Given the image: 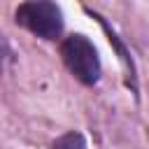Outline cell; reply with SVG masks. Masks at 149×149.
<instances>
[{"mask_svg":"<svg viewBox=\"0 0 149 149\" xmlns=\"http://www.w3.org/2000/svg\"><path fill=\"white\" fill-rule=\"evenodd\" d=\"M2 68H5V44L0 40V74H2Z\"/></svg>","mask_w":149,"mask_h":149,"instance_id":"4","label":"cell"},{"mask_svg":"<svg viewBox=\"0 0 149 149\" xmlns=\"http://www.w3.org/2000/svg\"><path fill=\"white\" fill-rule=\"evenodd\" d=\"M61 56L68 65V70L86 86L98 84L100 79V56L93 47V42L86 35H70L61 44Z\"/></svg>","mask_w":149,"mask_h":149,"instance_id":"1","label":"cell"},{"mask_svg":"<svg viewBox=\"0 0 149 149\" xmlns=\"http://www.w3.org/2000/svg\"><path fill=\"white\" fill-rule=\"evenodd\" d=\"M54 149H86V140L81 133H65L54 142Z\"/></svg>","mask_w":149,"mask_h":149,"instance_id":"3","label":"cell"},{"mask_svg":"<svg viewBox=\"0 0 149 149\" xmlns=\"http://www.w3.org/2000/svg\"><path fill=\"white\" fill-rule=\"evenodd\" d=\"M16 23L42 40H56L63 33V12L56 2L33 0L16 7Z\"/></svg>","mask_w":149,"mask_h":149,"instance_id":"2","label":"cell"}]
</instances>
